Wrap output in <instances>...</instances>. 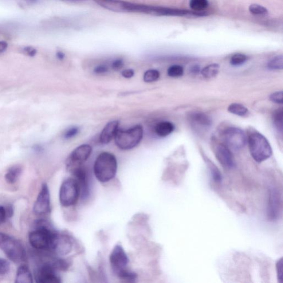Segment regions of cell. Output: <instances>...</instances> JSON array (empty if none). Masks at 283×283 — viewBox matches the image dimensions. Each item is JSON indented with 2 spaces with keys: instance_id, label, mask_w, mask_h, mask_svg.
I'll list each match as a JSON object with an SVG mask.
<instances>
[{
  "instance_id": "484cf974",
  "label": "cell",
  "mask_w": 283,
  "mask_h": 283,
  "mask_svg": "<svg viewBox=\"0 0 283 283\" xmlns=\"http://www.w3.org/2000/svg\"><path fill=\"white\" fill-rule=\"evenodd\" d=\"M268 68L270 70H282L283 68V57L282 55L274 57L268 63Z\"/></svg>"
},
{
  "instance_id": "8992f818",
  "label": "cell",
  "mask_w": 283,
  "mask_h": 283,
  "mask_svg": "<svg viewBox=\"0 0 283 283\" xmlns=\"http://www.w3.org/2000/svg\"><path fill=\"white\" fill-rule=\"evenodd\" d=\"M80 196V188L76 179L68 178L63 182L60 191V201L63 206H72Z\"/></svg>"
},
{
  "instance_id": "74e56055",
  "label": "cell",
  "mask_w": 283,
  "mask_h": 283,
  "mask_svg": "<svg viewBox=\"0 0 283 283\" xmlns=\"http://www.w3.org/2000/svg\"><path fill=\"white\" fill-rule=\"evenodd\" d=\"M23 52L30 57H34L37 53V50L32 47H26L23 48Z\"/></svg>"
},
{
  "instance_id": "1f68e13d",
  "label": "cell",
  "mask_w": 283,
  "mask_h": 283,
  "mask_svg": "<svg viewBox=\"0 0 283 283\" xmlns=\"http://www.w3.org/2000/svg\"><path fill=\"white\" fill-rule=\"evenodd\" d=\"M277 278L279 283L283 282V258L279 259L276 263Z\"/></svg>"
},
{
  "instance_id": "9c48e42d",
  "label": "cell",
  "mask_w": 283,
  "mask_h": 283,
  "mask_svg": "<svg viewBox=\"0 0 283 283\" xmlns=\"http://www.w3.org/2000/svg\"><path fill=\"white\" fill-rule=\"evenodd\" d=\"M92 147L88 144H82L75 149L66 160V166L71 169L82 165L91 155Z\"/></svg>"
},
{
  "instance_id": "f1b7e54d",
  "label": "cell",
  "mask_w": 283,
  "mask_h": 283,
  "mask_svg": "<svg viewBox=\"0 0 283 283\" xmlns=\"http://www.w3.org/2000/svg\"><path fill=\"white\" fill-rule=\"evenodd\" d=\"M160 77L159 71L155 69H150L147 71L144 74L143 80L145 82H152L157 81Z\"/></svg>"
},
{
  "instance_id": "f6af8a7d",
  "label": "cell",
  "mask_w": 283,
  "mask_h": 283,
  "mask_svg": "<svg viewBox=\"0 0 283 283\" xmlns=\"http://www.w3.org/2000/svg\"><path fill=\"white\" fill-rule=\"evenodd\" d=\"M25 1H27V2H29L30 3H35L37 2V1H38V0H25Z\"/></svg>"
},
{
  "instance_id": "f35d334b",
  "label": "cell",
  "mask_w": 283,
  "mask_h": 283,
  "mask_svg": "<svg viewBox=\"0 0 283 283\" xmlns=\"http://www.w3.org/2000/svg\"><path fill=\"white\" fill-rule=\"evenodd\" d=\"M134 70L131 69H125L122 72V76L127 79L131 78L134 76Z\"/></svg>"
},
{
  "instance_id": "44dd1931",
  "label": "cell",
  "mask_w": 283,
  "mask_h": 283,
  "mask_svg": "<svg viewBox=\"0 0 283 283\" xmlns=\"http://www.w3.org/2000/svg\"><path fill=\"white\" fill-rule=\"evenodd\" d=\"M220 66L218 64H211L205 66L202 70L203 77L206 79H211L215 77L219 72Z\"/></svg>"
},
{
  "instance_id": "6da1fadb",
  "label": "cell",
  "mask_w": 283,
  "mask_h": 283,
  "mask_svg": "<svg viewBox=\"0 0 283 283\" xmlns=\"http://www.w3.org/2000/svg\"><path fill=\"white\" fill-rule=\"evenodd\" d=\"M35 226V229L29 235L31 245L38 250L50 251L53 238L57 232L44 220H39Z\"/></svg>"
},
{
  "instance_id": "277c9868",
  "label": "cell",
  "mask_w": 283,
  "mask_h": 283,
  "mask_svg": "<svg viewBox=\"0 0 283 283\" xmlns=\"http://www.w3.org/2000/svg\"><path fill=\"white\" fill-rule=\"evenodd\" d=\"M0 249L11 261L16 263L26 260V253L24 247L17 239L9 235L0 233Z\"/></svg>"
},
{
  "instance_id": "7bdbcfd3",
  "label": "cell",
  "mask_w": 283,
  "mask_h": 283,
  "mask_svg": "<svg viewBox=\"0 0 283 283\" xmlns=\"http://www.w3.org/2000/svg\"><path fill=\"white\" fill-rule=\"evenodd\" d=\"M190 72L192 74H197L200 72V66L194 65L190 69Z\"/></svg>"
},
{
  "instance_id": "7402d4cb",
  "label": "cell",
  "mask_w": 283,
  "mask_h": 283,
  "mask_svg": "<svg viewBox=\"0 0 283 283\" xmlns=\"http://www.w3.org/2000/svg\"><path fill=\"white\" fill-rule=\"evenodd\" d=\"M206 163L208 168H209L210 174L212 180L216 183H221L222 182V177L221 172H220L218 167H216L215 165L211 162V161L209 159L206 160Z\"/></svg>"
},
{
  "instance_id": "83f0119b",
  "label": "cell",
  "mask_w": 283,
  "mask_h": 283,
  "mask_svg": "<svg viewBox=\"0 0 283 283\" xmlns=\"http://www.w3.org/2000/svg\"><path fill=\"white\" fill-rule=\"evenodd\" d=\"M250 13L255 16H266L268 14V10L258 4H252L249 6Z\"/></svg>"
},
{
  "instance_id": "ffe728a7",
  "label": "cell",
  "mask_w": 283,
  "mask_h": 283,
  "mask_svg": "<svg viewBox=\"0 0 283 283\" xmlns=\"http://www.w3.org/2000/svg\"><path fill=\"white\" fill-rule=\"evenodd\" d=\"M22 172V167L19 165L11 167L5 176L6 182L13 184L17 182Z\"/></svg>"
},
{
  "instance_id": "60d3db41",
  "label": "cell",
  "mask_w": 283,
  "mask_h": 283,
  "mask_svg": "<svg viewBox=\"0 0 283 283\" xmlns=\"http://www.w3.org/2000/svg\"><path fill=\"white\" fill-rule=\"evenodd\" d=\"M6 209L7 217L11 218L14 214L13 207L12 205L7 206Z\"/></svg>"
},
{
  "instance_id": "2e32d148",
  "label": "cell",
  "mask_w": 283,
  "mask_h": 283,
  "mask_svg": "<svg viewBox=\"0 0 283 283\" xmlns=\"http://www.w3.org/2000/svg\"><path fill=\"white\" fill-rule=\"evenodd\" d=\"M119 122L117 121L110 122L106 125L100 135V142L102 144H108L115 138L116 133L119 130Z\"/></svg>"
},
{
  "instance_id": "ab89813d",
  "label": "cell",
  "mask_w": 283,
  "mask_h": 283,
  "mask_svg": "<svg viewBox=\"0 0 283 283\" xmlns=\"http://www.w3.org/2000/svg\"><path fill=\"white\" fill-rule=\"evenodd\" d=\"M7 218L5 207L0 205V222L5 221Z\"/></svg>"
},
{
  "instance_id": "ac0fdd59",
  "label": "cell",
  "mask_w": 283,
  "mask_h": 283,
  "mask_svg": "<svg viewBox=\"0 0 283 283\" xmlns=\"http://www.w3.org/2000/svg\"><path fill=\"white\" fill-rule=\"evenodd\" d=\"M15 283H33L32 274L26 265L19 267L17 271Z\"/></svg>"
},
{
  "instance_id": "f546056e",
  "label": "cell",
  "mask_w": 283,
  "mask_h": 283,
  "mask_svg": "<svg viewBox=\"0 0 283 283\" xmlns=\"http://www.w3.org/2000/svg\"><path fill=\"white\" fill-rule=\"evenodd\" d=\"M168 75L170 77L178 78L182 77L184 73V69L182 66L174 65L168 69Z\"/></svg>"
},
{
  "instance_id": "8fae6325",
  "label": "cell",
  "mask_w": 283,
  "mask_h": 283,
  "mask_svg": "<svg viewBox=\"0 0 283 283\" xmlns=\"http://www.w3.org/2000/svg\"><path fill=\"white\" fill-rule=\"evenodd\" d=\"M73 242L68 236L58 233L55 235L50 251L60 256L69 253L72 250Z\"/></svg>"
},
{
  "instance_id": "cb8c5ba5",
  "label": "cell",
  "mask_w": 283,
  "mask_h": 283,
  "mask_svg": "<svg viewBox=\"0 0 283 283\" xmlns=\"http://www.w3.org/2000/svg\"><path fill=\"white\" fill-rule=\"evenodd\" d=\"M208 0H190L189 6L196 13L205 10L209 6Z\"/></svg>"
},
{
  "instance_id": "ba28073f",
  "label": "cell",
  "mask_w": 283,
  "mask_h": 283,
  "mask_svg": "<svg viewBox=\"0 0 283 283\" xmlns=\"http://www.w3.org/2000/svg\"><path fill=\"white\" fill-rule=\"evenodd\" d=\"M110 262L113 273L117 276L127 269L129 259L123 247L120 245L114 247L110 255Z\"/></svg>"
},
{
  "instance_id": "7c38bea8",
  "label": "cell",
  "mask_w": 283,
  "mask_h": 283,
  "mask_svg": "<svg viewBox=\"0 0 283 283\" xmlns=\"http://www.w3.org/2000/svg\"><path fill=\"white\" fill-rule=\"evenodd\" d=\"M282 210V198L280 192L275 188L269 191V198L267 204V216L269 220H276L280 217Z\"/></svg>"
},
{
  "instance_id": "d4e9b609",
  "label": "cell",
  "mask_w": 283,
  "mask_h": 283,
  "mask_svg": "<svg viewBox=\"0 0 283 283\" xmlns=\"http://www.w3.org/2000/svg\"><path fill=\"white\" fill-rule=\"evenodd\" d=\"M273 123L275 127L282 133L283 124V111L282 108L278 109L273 114Z\"/></svg>"
},
{
  "instance_id": "9a60e30c",
  "label": "cell",
  "mask_w": 283,
  "mask_h": 283,
  "mask_svg": "<svg viewBox=\"0 0 283 283\" xmlns=\"http://www.w3.org/2000/svg\"><path fill=\"white\" fill-rule=\"evenodd\" d=\"M216 158L222 166L227 170H230L235 166L234 157L226 145L220 143L216 145L215 149Z\"/></svg>"
},
{
  "instance_id": "b9f144b4",
  "label": "cell",
  "mask_w": 283,
  "mask_h": 283,
  "mask_svg": "<svg viewBox=\"0 0 283 283\" xmlns=\"http://www.w3.org/2000/svg\"><path fill=\"white\" fill-rule=\"evenodd\" d=\"M8 44L4 41H0V53L5 52L7 48Z\"/></svg>"
},
{
  "instance_id": "5bb4252c",
  "label": "cell",
  "mask_w": 283,
  "mask_h": 283,
  "mask_svg": "<svg viewBox=\"0 0 283 283\" xmlns=\"http://www.w3.org/2000/svg\"><path fill=\"white\" fill-rule=\"evenodd\" d=\"M69 171L72 173L74 178L77 181L80 188V196L82 199L88 198L89 194V179L87 171L81 165L72 169Z\"/></svg>"
},
{
  "instance_id": "7a4b0ae2",
  "label": "cell",
  "mask_w": 283,
  "mask_h": 283,
  "mask_svg": "<svg viewBox=\"0 0 283 283\" xmlns=\"http://www.w3.org/2000/svg\"><path fill=\"white\" fill-rule=\"evenodd\" d=\"M117 171V159L112 153L103 152L97 157L94 163V172L100 182H110L115 178Z\"/></svg>"
},
{
  "instance_id": "52a82bcc",
  "label": "cell",
  "mask_w": 283,
  "mask_h": 283,
  "mask_svg": "<svg viewBox=\"0 0 283 283\" xmlns=\"http://www.w3.org/2000/svg\"><path fill=\"white\" fill-rule=\"evenodd\" d=\"M226 146L234 151H238L245 147L246 137L242 129L231 127L226 129L223 134Z\"/></svg>"
},
{
  "instance_id": "d6986e66",
  "label": "cell",
  "mask_w": 283,
  "mask_h": 283,
  "mask_svg": "<svg viewBox=\"0 0 283 283\" xmlns=\"http://www.w3.org/2000/svg\"><path fill=\"white\" fill-rule=\"evenodd\" d=\"M174 130V126L171 122L162 121L156 125V134L161 137H167Z\"/></svg>"
},
{
  "instance_id": "603a6c76",
  "label": "cell",
  "mask_w": 283,
  "mask_h": 283,
  "mask_svg": "<svg viewBox=\"0 0 283 283\" xmlns=\"http://www.w3.org/2000/svg\"><path fill=\"white\" fill-rule=\"evenodd\" d=\"M228 111L238 116H244L249 111L244 105L238 103L231 104L228 108Z\"/></svg>"
},
{
  "instance_id": "4fadbf2b",
  "label": "cell",
  "mask_w": 283,
  "mask_h": 283,
  "mask_svg": "<svg viewBox=\"0 0 283 283\" xmlns=\"http://www.w3.org/2000/svg\"><path fill=\"white\" fill-rule=\"evenodd\" d=\"M50 262L46 263L40 267L35 275L36 282L39 283H60V276Z\"/></svg>"
},
{
  "instance_id": "8d00e7d4",
  "label": "cell",
  "mask_w": 283,
  "mask_h": 283,
  "mask_svg": "<svg viewBox=\"0 0 283 283\" xmlns=\"http://www.w3.org/2000/svg\"><path fill=\"white\" fill-rule=\"evenodd\" d=\"M108 71V66L104 65H98L94 70V73L97 74H104L107 73Z\"/></svg>"
},
{
  "instance_id": "e575fe53",
  "label": "cell",
  "mask_w": 283,
  "mask_h": 283,
  "mask_svg": "<svg viewBox=\"0 0 283 283\" xmlns=\"http://www.w3.org/2000/svg\"><path fill=\"white\" fill-rule=\"evenodd\" d=\"M79 132V128L76 127L71 128L65 132L64 135L65 139H72L73 137L77 136Z\"/></svg>"
},
{
  "instance_id": "836d02e7",
  "label": "cell",
  "mask_w": 283,
  "mask_h": 283,
  "mask_svg": "<svg viewBox=\"0 0 283 283\" xmlns=\"http://www.w3.org/2000/svg\"><path fill=\"white\" fill-rule=\"evenodd\" d=\"M10 270V263L5 259L0 258V276L6 274Z\"/></svg>"
},
{
  "instance_id": "ee69618b",
  "label": "cell",
  "mask_w": 283,
  "mask_h": 283,
  "mask_svg": "<svg viewBox=\"0 0 283 283\" xmlns=\"http://www.w3.org/2000/svg\"><path fill=\"white\" fill-rule=\"evenodd\" d=\"M57 58L59 60H63L65 58V54L62 52V51H59L56 53Z\"/></svg>"
},
{
  "instance_id": "4316f807",
  "label": "cell",
  "mask_w": 283,
  "mask_h": 283,
  "mask_svg": "<svg viewBox=\"0 0 283 283\" xmlns=\"http://www.w3.org/2000/svg\"><path fill=\"white\" fill-rule=\"evenodd\" d=\"M121 280L127 283H134L137 280V276L135 272H131L128 269L123 271L117 276Z\"/></svg>"
},
{
  "instance_id": "5b68a950",
  "label": "cell",
  "mask_w": 283,
  "mask_h": 283,
  "mask_svg": "<svg viewBox=\"0 0 283 283\" xmlns=\"http://www.w3.org/2000/svg\"><path fill=\"white\" fill-rule=\"evenodd\" d=\"M143 136L142 126L136 125L126 130H118L115 137V143L123 150H129L139 145Z\"/></svg>"
},
{
  "instance_id": "3957f363",
  "label": "cell",
  "mask_w": 283,
  "mask_h": 283,
  "mask_svg": "<svg viewBox=\"0 0 283 283\" xmlns=\"http://www.w3.org/2000/svg\"><path fill=\"white\" fill-rule=\"evenodd\" d=\"M251 156L258 163H262L272 155V149L266 137L257 131H252L248 137Z\"/></svg>"
},
{
  "instance_id": "d6a6232c",
  "label": "cell",
  "mask_w": 283,
  "mask_h": 283,
  "mask_svg": "<svg viewBox=\"0 0 283 283\" xmlns=\"http://www.w3.org/2000/svg\"><path fill=\"white\" fill-rule=\"evenodd\" d=\"M269 99L273 103L277 104H283V93L282 91L274 93L269 96Z\"/></svg>"
},
{
  "instance_id": "4dcf8cb0",
  "label": "cell",
  "mask_w": 283,
  "mask_h": 283,
  "mask_svg": "<svg viewBox=\"0 0 283 283\" xmlns=\"http://www.w3.org/2000/svg\"><path fill=\"white\" fill-rule=\"evenodd\" d=\"M247 60L246 55L237 53L234 55L231 58V64L234 66H238L244 64Z\"/></svg>"
},
{
  "instance_id": "e0dca14e",
  "label": "cell",
  "mask_w": 283,
  "mask_h": 283,
  "mask_svg": "<svg viewBox=\"0 0 283 283\" xmlns=\"http://www.w3.org/2000/svg\"><path fill=\"white\" fill-rule=\"evenodd\" d=\"M189 119L191 124L196 128L206 129L211 126L212 121L206 114L195 112L190 114Z\"/></svg>"
},
{
  "instance_id": "d590c367",
  "label": "cell",
  "mask_w": 283,
  "mask_h": 283,
  "mask_svg": "<svg viewBox=\"0 0 283 283\" xmlns=\"http://www.w3.org/2000/svg\"><path fill=\"white\" fill-rule=\"evenodd\" d=\"M124 62L121 59H117L112 63L111 67L113 70L117 71L123 68Z\"/></svg>"
},
{
  "instance_id": "30bf717a",
  "label": "cell",
  "mask_w": 283,
  "mask_h": 283,
  "mask_svg": "<svg viewBox=\"0 0 283 283\" xmlns=\"http://www.w3.org/2000/svg\"><path fill=\"white\" fill-rule=\"evenodd\" d=\"M33 211L35 214L39 216L45 215L50 211V192L47 184L42 185L41 191L34 203Z\"/></svg>"
}]
</instances>
